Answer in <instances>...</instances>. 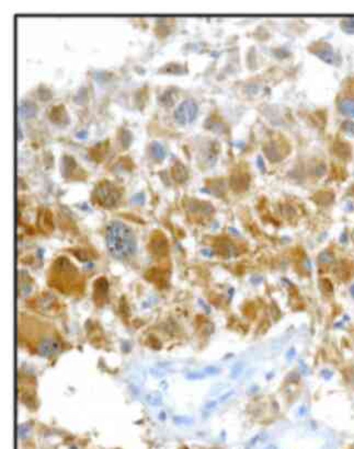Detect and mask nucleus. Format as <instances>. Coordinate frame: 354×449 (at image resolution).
Listing matches in <instances>:
<instances>
[{
  "mask_svg": "<svg viewBox=\"0 0 354 449\" xmlns=\"http://www.w3.org/2000/svg\"><path fill=\"white\" fill-rule=\"evenodd\" d=\"M105 242L110 253L124 260L133 255L136 250V239L129 226L121 221H111L105 230Z\"/></svg>",
  "mask_w": 354,
  "mask_h": 449,
  "instance_id": "obj_1",
  "label": "nucleus"
},
{
  "mask_svg": "<svg viewBox=\"0 0 354 449\" xmlns=\"http://www.w3.org/2000/svg\"><path fill=\"white\" fill-rule=\"evenodd\" d=\"M120 200H121V193L117 186L107 180L101 181L93 193V201L97 202L100 206L108 208L114 207Z\"/></svg>",
  "mask_w": 354,
  "mask_h": 449,
  "instance_id": "obj_2",
  "label": "nucleus"
},
{
  "mask_svg": "<svg viewBox=\"0 0 354 449\" xmlns=\"http://www.w3.org/2000/svg\"><path fill=\"white\" fill-rule=\"evenodd\" d=\"M199 112V107L193 100L183 101L174 111V120L180 125L192 123Z\"/></svg>",
  "mask_w": 354,
  "mask_h": 449,
  "instance_id": "obj_3",
  "label": "nucleus"
},
{
  "mask_svg": "<svg viewBox=\"0 0 354 449\" xmlns=\"http://www.w3.org/2000/svg\"><path fill=\"white\" fill-rule=\"evenodd\" d=\"M311 52L316 54L318 57L321 58L322 60L327 62H334L335 59V53L332 51V48L329 44L321 42V43H317L314 46H311Z\"/></svg>",
  "mask_w": 354,
  "mask_h": 449,
  "instance_id": "obj_4",
  "label": "nucleus"
},
{
  "mask_svg": "<svg viewBox=\"0 0 354 449\" xmlns=\"http://www.w3.org/2000/svg\"><path fill=\"white\" fill-rule=\"evenodd\" d=\"M48 117L54 124L60 125V126L66 125L69 122L68 114L65 110V107H64V105H62V104L55 105V107H53L51 112H49Z\"/></svg>",
  "mask_w": 354,
  "mask_h": 449,
  "instance_id": "obj_5",
  "label": "nucleus"
},
{
  "mask_svg": "<svg viewBox=\"0 0 354 449\" xmlns=\"http://www.w3.org/2000/svg\"><path fill=\"white\" fill-rule=\"evenodd\" d=\"M58 348L60 347H58L57 341L52 340V339H47V340H44L40 344L39 352L42 356H49V355H53L57 352Z\"/></svg>",
  "mask_w": 354,
  "mask_h": 449,
  "instance_id": "obj_6",
  "label": "nucleus"
},
{
  "mask_svg": "<svg viewBox=\"0 0 354 449\" xmlns=\"http://www.w3.org/2000/svg\"><path fill=\"white\" fill-rule=\"evenodd\" d=\"M248 184H249V179L244 173H237L236 175H232L231 178V186L233 190L238 192H242L246 190Z\"/></svg>",
  "mask_w": 354,
  "mask_h": 449,
  "instance_id": "obj_7",
  "label": "nucleus"
},
{
  "mask_svg": "<svg viewBox=\"0 0 354 449\" xmlns=\"http://www.w3.org/2000/svg\"><path fill=\"white\" fill-rule=\"evenodd\" d=\"M266 151L268 158L272 160L273 163H277V161H280L284 157V152H283L281 147H279V143H271L268 146V149Z\"/></svg>",
  "mask_w": 354,
  "mask_h": 449,
  "instance_id": "obj_8",
  "label": "nucleus"
},
{
  "mask_svg": "<svg viewBox=\"0 0 354 449\" xmlns=\"http://www.w3.org/2000/svg\"><path fill=\"white\" fill-rule=\"evenodd\" d=\"M171 173H172L173 179L176 182H179V183H183V182L188 180V177H189V173H188L187 168L183 166L182 164H180V163H176L172 167Z\"/></svg>",
  "mask_w": 354,
  "mask_h": 449,
  "instance_id": "obj_9",
  "label": "nucleus"
},
{
  "mask_svg": "<svg viewBox=\"0 0 354 449\" xmlns=\"http://www.w3.org/2000/svg\"><path fill=\"white\" fill-rule=\"evenodd\" d=\"M37 105L29 101H24L21 103L19 108V114L22 118H30L37 114Z\"/></svg>",
  "mask_w": 354,
  "mask_h": 449,
  "instance_id": "obj_10",
  "label": "nucleus"
},
{
  "mask_svg": "<svg viewBox=\"0 0 354 449\" xmlns=\"http://www.w3.org/2000/svg\"><path fill=\"white\" fill-rule=\"evenodd\" d=\"M77 168V165L75 163V160L69 157V156H65L63 158V164H62V172L64 174L65 178H69L70 175L73 173H75V170Z\"/></svg>",
  "mask_w": 354,
  "mask_h": 449,
  "instance_id": "obj_11",
  "label": "nucleus"
},
{
  "mask_svg": "<svg viewBox=\"0 0 354 449\" xmlns=\"http://www.w3.org/2000/svg\"><path fill=\"white\" fill-rule=\"evenodd\" d=\"M339 110L344 115L354 117V100L352 99L341 100L339 103Z\"/></svg>",
  "mask_w": 354,
  "mask_h": 449,
  "instance_id": "obj_12",
  "label": "nucleus"
},
{
  "mask_svg": "<svg viewBox=\"0 0 354 449\" xmlns=\"http://www.w3.org/2000/svg\"><path fill=\"white\" fill-rule=\"evenodd\" d=\"M150 151L152 153V156L157 160H162L166 157V150L164 147H162V145L159 144L158 142H154L151 144Z\"/></svg>",
  "mask_w": 354,
  "mask_h": 449,
  "instance_id": "obj_13",
  "label": "nucleus"
},
{
  "mask_svg": "<svg viewBox=\"0 0 354 449\" xmlns=\"http://www.w3.org/2000/svg\"><path fill=\"white\" fill-rule=\"evenodd\" d=\"M341 27L345 32L353 33L354 32V19L343 20V22L341 23Z\"/></svg>",
  "mask_w": 354,
  "mask_h": 449,
  "instance_id": "obj_14",
  "label": "nucleus"
},
{
  "mask_svg": "<svg viewBox=\"0 0 354 449\" xmlns=\"http://www.w3.org/2000/svg\"><path fill=\"white\" fill-rule=\"evenodd\" d=\"M144 201H145V196H144V194H141V193L134 195L133 199H132L133 203H137V204H140V205L144 204Z\"/></svg>",
  "mask_w": 354,
  "mask_h": 449,
  "instance_id": "obj_15",
  "label": "nucleus"
},
{
  "mask_svg": "<svg viewBox=\"0 0 354 449\" xmlns=\"http://www.w3.org/2000/svg\"><path fill=\"white\" fill-rule=\"evenodd\" d=\"M76 137L77 138H80V139H83V138H86L87 137V133L86 132H79V133H77V135H76Z\"/></svg>",
  "mask_w": 354,
  "mask_h": 449,
  "instance_id": "obj_16",
  "label": "nucleus"
}]
</instances>
